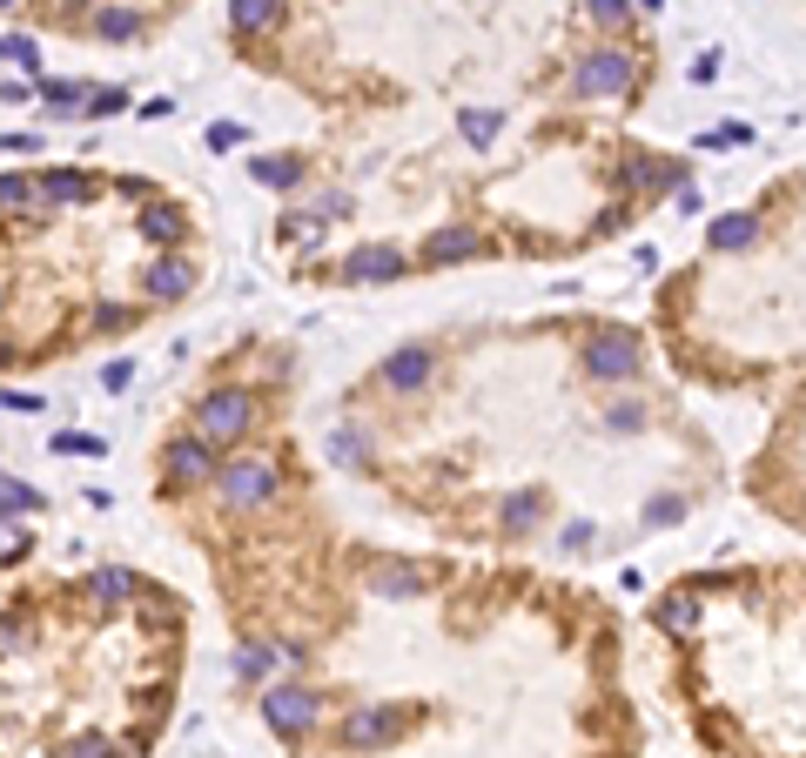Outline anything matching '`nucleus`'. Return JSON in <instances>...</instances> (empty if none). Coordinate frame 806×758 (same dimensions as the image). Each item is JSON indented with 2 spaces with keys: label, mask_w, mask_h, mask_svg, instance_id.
Segmentation results:
<instances>
[{
  "label": "nucleus",
  "mask_w": 806,
  "mask_h": 758,
  "mask_svg": "<svg viewBox=\"0 0 806 758\" xmlns=\"http://www.w3.org/2000/svg\"><path fill=\"white\" fill-rule=\"evenodd\" d=\"M215 490H222L229 511H263V503L276 497V463L269 457H229L215 470Z\"/></svg>",
  "instance_id": "obj_1"
},
{
  "label": "nucleus",
  "mask_w": 806,
  "mask_h": 758,
  "mask_svg": "<svg viewBox=\"0 0 806 758\" xmlns=\"http://www.w3.org/2000/svg\"><path fill=\"white\" fill-rule=\"evenodd\" d=\"M250 424H256V403L242 396V389H209V396H202V409H195V437H202L209 450L235 444Z\"/></svg>",
  "instance_id": "obj_2"
},
{
  "label": "nucleus",
  "mask_w": 806,
  "mask_h": 758,
  "mask_svg": "<svg viewBox=\"0 0 806 758\" xmlns=\"http://www.w3.org/2000/svg\"><path fill=\"white\" fill-rule=\"evenodd\" d=\"M337 738L343 751H383L390 738H403V705H357Z\"/></svg>",
  "instance_id": "obj_3"
},
{
  "label": "nucleus",
  "mask_w": 806,
  "mask_h": 758,
  "mask_svg": "<svg viewBox=\"0 0 806 758\" xmlns=\"http://www.w3.org/2000/svg\"><path fill=\"white\" fill-rule=\"evenodd\" d=\"M215 450L202 444V437H176L169 450H161V483L169 490H189V483H215Z\"/></svg>",
  "instance_id": "obj_4"
},
{
  "label": "nucleus",
  "mask_w": 806,
  "mask_h": 758,
  "mask_svg": "<svg viewBox=\"0 0 806 758\" xmlns=\"http://www.w3.org/2000/svg\"><path fill=\"white\" fill-rule=\"evenodd\" d=\"M263 718H269L276 738H303V732L316 725V692H303V685H269V692H263Z\"/></svg>",
  "instance_id": "obj_5"
},
{
  "label": "nucleus",
  "mask_w": 806,
  "mask_h": 758,
  "mask_svg": "<svg viewBox=\"0 0 806 758\" xmlns=\"http://www.w3.org/2000/svg\"><path fill=\"white\" fill-rule=\"evenodd\" d=\"M585 370L598 376V383H618V376H632L638 370V343L625 329H598L592 335V350H585Z\"/></svg>",
  "instance_id": "obj_6"
},
{
  "label": "nucleus",
  "mask_w": 806,
  "mask_h": 758,
  "mask_svg": "<svg viewBox=\"0 0 806 758\" xmlns=\"http://www.w3.org/2000/svg\"><path fill=\"white\" fill-rule=\"evenodd\" d=\"M403 269V248H390V242H363V248H350L343 256V282H396Z\"/></svg>",
  "instance_id": "obj_7"
},
{
  "label": "nucleus",
  "mask_w": 806,
  "mask_h": 758,
  "mask_svg": "<svg viewBox=\"0 0 806 758\" xmlns=\"http://www.w3.org/2000/svg\"><path fill=\"white\" fill-rule=\"evenodd\" d=\"M370 598H424V584H431V570L424 564H403V557H383V564H370Z\"/></svg>",
  "instance_id": "obj_8"
},
{
  "label": "nucleus",
  "mask_w": 806,
  "mask_h": 758,
  "mask_svg": "<svg viewBox=\"0 0 806 758\" xmlns=\"http://www.w3.org/2000/svg\"><path fill=\"white\" fill-rule=\"evenodd\" d=\"M625 81H632V61H625V54H585V67H579L572 88H579V95H618Z\"/></svg>",
  "instance_id": "obj_9"
},
{
  "label": "nucleus",
  "mask_w": 806,
  "mask_h": 758,
  "mask_svg": "<svg viewBox=\"0 0 806 758\" xmlns=\"http://www.w3.org/2000/svg\"><path fill=\"white\" fill-rule=\"evenodd\" d=\"M155 302H182L189 289H195V263H182V256H161V263H148V282H141Z\"/></svg>",
  "instance_id": "obj_10"
},
{
  "label": "nucleus",
  "mask_w": 806,
  "mask_h": 758,
  "mask_svg": "<svg viewBox=\"0 0 806 758\" xmlns=\"http://www.w3.org/2000/svg\"><path fill=\"white\" fill-rule=\"evenodd\" d=\"M141 235L161 242V248H176V242H189V215H182L176 202H148V209H141Z\"/></svg>",
  "instance_id": "obj_11"
},
{
  "label": "nucleus",
  "mask_w": 806,
  "mask_h": 758,
  "mask_svg": "<svg viewBox=\"0 0 806 758\" xmlns=\"http://www.w3.org/2000/svg\"><path fill=\"white\" fill-rule=\"evenodd\" d=\"M283 21V0H229V28L235 34H269Z\"/></svg>",
  "instance_id": "obj_12"
},
{
  "label": "nucleus",
  "mask_w": 806,
  "mask_h": 758,
  "mask_svg": "<svg viewBox=\"0 0 806 758\" xmlns=\"http://www.w3.org/2000/svg\"><path fill=\"white\" fill-rule=\"evenodd\" d=\"M424 376H431V350H396L383 363V383L390 389H424Z\"/></svg>",
  "instance_id": "obj_13"
},
{
  "label": "nucleus",
  "mask_w": 806,
  "mask_h": 758,
  "mask_svg": "<svg viewBox=\"0 0 806 758\" xmlns=\"http://www.w3.org/2000/svg\"><path fill=\"white\" fill-rule=\"evenodd\" d=\"M477 248H484V242H477L470 228H437V235L424 242V263H464V256H477Z\"/></svg>",
  "instance_id": "obj_14"
},
{
  "label": "nucleus",
  "mask_w": 806,
  "mask_h": 758,
  "mask_svg": "<svg viewBox=\"0 0 806 758\" xmlns=\"http://www.w3.org/2000/svg\"><path fill=\"white\" fill-rule=\"evenodd\" d=\"M88 598H95V605H128V598H135V570L102 564V570L88 577Z\"/></svg>",
  "instance_id": "obj_15"
},
{
  "label": "nucleus",
  "mask_w": 806,
  "mask_h": 758,
  "mask_svg": "<svg viewBox=\"0 0 806 758\" xmlns=\"http://www.w3.org/2000/svg\"><path fill=\"white\" fill-rule=\"evenodd\" d=\"M88 175H74V168H54V175H41V202H88Z\"/></svg>",
  "instance_id": "obj_16"
},
{
  "label": "nucleus",
  "mask_w": 806,
  "mask_h": 758,
  "mask_svg": "<svg viewBox=\"0 0 806 758\" xmlns=\"http://www.w3.org/2000/svg\"><path fill=\"white\" fill-rule=\"evenodd\" d=\"M256 182H263V189H296L303 168H296V154H263V161H256Z\"/></svg>",
  "instance_id": "obj_17"
},
{
  "label": "nucleus",
  "mask_w": 806,
  "mask_h": 758,
  "mask_svg": "<svg viewBox=\"0 0 806 758\" xmlns=\"http://www.w3.org/2000/svg\"><path fill=\"white\" fill-rule=\"evenodd\" d=\"M269 664H276V651L242 644V651H235V679H242V685H263V679H269Z\"/></svg>",
  "instance_id": "obj_18"
},
{
  "label": "nucleus",
  "mask_w": 806,
  "mask_h": 758,
  "mask_svg": "<svg viewBox=\"0 0 806 758\" xmlns=\"http://www.w3.org/2000/svg\"><path fill=\"white\" fill-rule=\"evenodd\" d=\"M95 34H102V41H135L141 21H135L128 8H102V14H95Z\"/></svg>",
  "instance_id": "obj_19"
},
{
  "label": "nucleus",
  "mask_w": 806,
  "mask_h": 758,
  "mask_svg": "<svg viewBox=\"0 0 806 758\" xmlns=\"http://www.w3.org/2000/svg\"><path fill=\"white\" fill-rule=\"evenodd\" d=\"M330 457H337V463H350V470H363V463H370L363 430H330Z\"/></svg>",
  "instance_id": "obj_20"
},
{
  "label": "nucleus",
  "mask_w": 806,
  "mask_h": 758,
  "mask_svg": "<svg viewBox=\"0 0 806 758\" xmlns=\"http://www.w3.org/2000/svg\"><path fill=\"white\" fill-rule=\"evenodd\" d=\"M14 511H41V490L14 483V477H0V517H14Z\"/></svg>",
  "instance_id": "obj_21"
},
{
  "label": "nucleus",
  "mask_w": 806,
  "mask_h": 758,
  "mask_svg": "<svg viewBox=\"0 0 806 758\" xmlns=\"http://www.w3.org/2000/svg\"><path fill=\"white\" fill-rule=\"evenodd\" d=\"M283 235H289V248H303V256H309V248L322 242V215H289Z\"/></svg>",
  "instance_id": "obj_22"
},
{
  "label": "nucleus",
  "mask_w": 806,
  "mask_h": 758,
  "mask_svg": "<svg viewBox=\"0 0 806 758\" xmlns=\"http://www.w3.org/2000/svg\"><path fill=\"white\" fill-rule=\"evenodd\" d=\"M28 544H34V537H28V524L0 517V564H21V557H28Z\"/></svg>",
  "instance_id": "obj_23"
},
{
  "label": "nucleus",
  "mask_w": 806,
  "mask_h": 758,
  "mask_svg": "<svg viewBox=\"0 0 806 758\" xmlns=\"http://www.w3.org/2000/svg\"><path fill=\"white\" fill-rule=\"evenodd\" d=\"M41 102H54V108H88V88H81V81H41Z\"/></svg>",
  "instance_id": "obj_24"
},
{
  "label": "nucleus",
  "mask_w": 806,
  "mask_h": 758,
  "mask_svg": "<svg viewBox=\"0 0 806 758\" xmlns=\"http://www.w3.org/2000/svg\"><path fill=\"white\" fill-rule=\"evenodd\" d=\"M34 195H41V189H34L28 175H0V209H28Z\"/></svg>",
  "instance_id": "obj_25"
},
{
  "label": "nucleus",
  "mask_w": 806,
  "mask_h": 758,
  "mask_svg": "<svg viewBox=\"0 0 806 758\" xmlns=\"http://www.w3.org/2000/svg\"><path fill=\"white\" fill-rule=\"evenodd\" d=\"M0 54H8L14 67H28V74L41 67V47H34V41H21V34H0Z\"/></svg>",
  "instance_id": "obj_26"
},
{
  "label": "nucleus",
  "mask_w": 806,
  "mask_h": 758,
  "mask_svg": "<svg viewBox=\"0 0 806 758\" xmlns=\"http://www.w3.org/2000/svg\"><path fill=\"white\" fill-rule=\"evenodd\" d=\"M54 450H61V457H102L108 444H102V437H81V430H67V437H54Z\"/></svg>",
  "instance_id": "obj_27"
},
{
  "label": "nucleus",
  "mask_w": 806,
  "mask_h": 758,
  "mask_svg": "<svg viewBox=\"0 0 806 758\" xmlns=\"http://www.w3.org/2000/svg\"><path fill=\"white\" fill-rule=\"evenodd\" d=\"M659 624L666 631H692V598H666L659 605Z\"/></svg>",
  "instance_id": "obj_28"
},
{
  "label": "nucleus",
  "mask_w": 806,
  "mask_h": 758,
  "mask_svg": "<svg viewBox=\"0 0 806 758\" xmlns=\"http://www.w3.org/2000/svg\"><path fill=\"white\" fill-rule=\"evenodd\" d=\"M464 135H470V141L484 148V141L498 135V115H491V108H470V115H464Z\"/></svg>",
  "instance_id": "obj_29"
},
{
  "label": "nucleus",
  "mask_w": 806,
  "mask_h": 758,
  "mask_svg": "<svg viewBox=\"0 0 806 758\" xmlns=\"http://www.w3.org/2000/svg\"><path fill=\"white\" fill-rule=\"evenodd\" d=\"M505 524H511V531H531V524H538V497H531V490H524V497L511 503V511H505Z\"/></svg>",
  "instance_id": "obj_30"
},
{
  "label": "nucleus",
  "mask_w": 806,
  "mask_h": 758,
  "mask_svg": "<svg viewBox=\"0 0 806 758\" xmlns=\"http://www.w3.org/2000/svg\"><path fill=\"white\" fill-rule=\"evenodd\" d=\"M121 108H128L121 88H95V95H88V115H121Z\"/></svg>",
  "instance_id": "obj_31"
},
{
  "label": "nucleus",
  "mask_w": 806,
  "mask_h": 758,
  "mask_svg": "<svg viewBox=\"0 0 806 758\" xmlns=\"http://www.w3.org/2000/svg\"><path fill=\"white\" fill-rule=\"evenodd\" d=\"M316 215H322V222H343V215H350V195H343V189H330V195H316Z\"/></svg>",
  "instance_id": "obj_32"
},
{
  "label": "nucleus",
  "mask_w": 806,
  "mask_h": 758,
  "mask_svg": "<svg viewBox=\"0 0 806 758\" xmlns=\"http://www.w3.org/2000/svg\"><path fill=\"white\" fill-rule=\"evenodd\" d=\"M28 644V631H21V618H0V658H14Z\"/></svg>",
  "instance_id": "obj_33"
},
{
  "label": "nucleus",
  "mask_w": 806,
  "mask_h": 758,
  "mask_svg": "<svg viewBox=\"0 0 806 758\" xmlns=\"http://www.w3.org/2000/svg\"><path fill=\"white\" fill-rule=\"evenodd\" d=\"M67 758H115V745H108V738H74Z\"/></svg>",
  "instance_id": "obj_34"
},
{
  "label": "nucleus",
  "mask_w": 806,
  "mask_h": 758,
  "mask_svg": "<svg viewBox=\"0 0 806 758\" xmlns=\"http://www.w3.org/2000/svg\"><path fill=\"white\" fill-rule=\"evenodd\" d=\"M235 141H242V128H235V121H222V128H209V148H215V154H222V148H235Z\"/></svg>",
  "instance_id": "obj_35"
},
{
  "label": "nucleus",
  "mask_w": 806,
  "mask_h": 758,
  "mask_svg": "<svg viewBox=\"0 0 806 758\" xmlns=\"http://www.w3.org/2000/svg\"><path fill=\"white\" fill-rule=\"evenodd\" d=\"M95 322H102V329H121V322H128V309H121V302H102V309H95Z\"/></svg>",
  "instance_id": "obj_36"
},
{
  "label": "nucleus",
  "mask_w": 806,
  "mask_h": 758,
  "mask_svg": "<svg viewBox=\"0 0 806 758\" xmlns=\"http://www.w3.org/2000/svg\"><path fill=\"white\" fill-rule=\"evenodd\" d=\"M592 14H598V21L612 28V21H625V0H592Z\"/></svg>",
  "instance_id": "obj_37"
},
{
  "label": "nucleus",
  "mask_w": 806,
  "mask_h": 758,
  "mask_svg": "<svg viewBox=\"0 0 806 758\" xmlns=\"http://www.w3.org/2000/svg\"><path fill=\"white\" fill-rule=\"evenodd\" d=\"M8 8H14V0H0V14H8Z\"/></svg>",
  "instance_id": "obj_38"
}]
</instances>
